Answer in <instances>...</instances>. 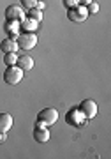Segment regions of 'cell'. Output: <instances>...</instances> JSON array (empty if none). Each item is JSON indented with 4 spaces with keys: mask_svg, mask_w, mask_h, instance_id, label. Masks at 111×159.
<instances>
[{
    "mask_svg": "<svg viewBox=\"0 0 111 159\" xmlns=\"http://www.w3.org/2000/svg\"><path fill=\"white\" fill-rule=\"evenodd\" d=\"M64 4H65L67 9H71V7H76V6H78V0H64Z\"/></svg>",
    "mask_w": 111,
    "mask_h": 159,
    "instance_id": "18",
    "label": "cell"
},
{
    "mask_svg": "<svg viewBox=\"0 0 111 159\" xmlns=\"http://www.w3.org/2000/svg\"><path fill=\"white\" fill-rule=\"evenodd\" d=\"M16 60H18V55H16V51H11V53H6V57H4V62H6V66H16Z\"/></svg>",
    "mask_w": 111,
    "mask_h": 159,
    "instance_id": "15",
    "label": "cell"
},
{
    "mask_svg": "<svg viewBox=\"0 0 111 159\" xmlns=\"http://www.w3.org/2000/svg\"><path fill=\"white\" fill-rule=\"evenodd\" d=\"M16 66L25 73V71H30V69L33 67V60H32V57H28V55H18Z\"/></svg>",
    "mask_w": 111,
    "mask_h": 159,
    "instance_id": "9",
    "label": "cell"
},
{
    "mask_svg": "<svg viewBox=\"0 0 111 159\" xmlns=\"http://www.w3.org/2000/svg\"><path fill=\"white\" fill-rule=\"evenodd\" d=\"M33 140L37 143H46L50 140V131H48V127H46L42 122H39V120H37V124L33 127Z\"/></svg>",
    "mask_w": 111,
    "mask_h": 159,
    "instance_id": "5",
    "label": "cell"
},
{
    "mask_svg": "<svg viewBox=\"0 0 111 159\" xmlns=\"http://www.w3.org/2000/svg\"><path fill=\"white\" fill-rule=\"evenodd\" d=\"M12 127L11 113H0V133H7Z\"/></svg>",
    "mask_w": 111,
    "mask_h": 159,
    "instance_id": "11",
    "label": "cell"
},
{
    "mask_svg": "<svg viewBox=\"0 0 111 159\" xmlns=\"http://www.w3.org/2000/svg\"><path fill=\"white\" fill-rule=\"evenodd\" d=\"M6 142V133H0V145Z\"/></svg>",
    "mask_w": 111,
    "mask_h": 159,
    "instance_id": "21",
    "label": "cell"
},
{
    "mask_svg": "<svg viewBox=\"0 0 111 159\" xmlns=\"http://www.w3.org/2000/svg\"><path fill=\"white\" fill-rule=\"evenodd\" d=\"M23 80V71L18 66H7V69L4 71V81L7 85H18Z\"/></svg>",
    "mask_w": 111,
    "mask_h": 159,
    "instance_id": "1",
    "label": "cell"
},
{
    "mask_svg": "<svg viewBox=\"0 0 111 159\" xmlns=\"http://www.w3.org/2000/svg\"><path fill=\"white\" fill-rule=\"evenodd\" d=\"M0 50L4 53H11V51H16L18 50V41L16 37H7L0 43Z\"/></svg>",
    "mask_w": 111,
    "mask_h": 159,
    "instance_id": "10",
    "label": "cell"
},
{
    "mask_svg": "<svg viewBox=\"0 0 111 159\" xmlns=\"http://www.w3.org/2000/svg\"><path fill=\"white\" fill-rule=\"evenodd\" d=\"M90 2H92V0H78V4H79V6H88Z\"/></svg>",
    "mask_w": 111,
    "mask_h": 159,
    "instance_id": "20",
    "label": "cell"
},
{
    "mask_svg": "<svg viewBox=\"0 0 111 159\" xmlns=\"http://www.w3.org/2000/svg\"><path fill=\"white\" fill-rule=\"evenodd\" d=\"M67 120V124H71V125H76V127H81V125L87 122V119H85V115L79 111V110H71L69 113H67L65 117Z\"/></svg>",
    "mask_w": 111,
    "mask_h": 159,
    "instance_id": "7",
    "label": "cell"
},
{
    "mask_svg": "<svg viewBox=\"0 0 111 159\" xmlns=\"http://www.w3.org/2000/svg\"><path fill=\"white\" fill-rule=\"evenodd\" d=\"M87 16H88V12H87V7L85 6H76V7H71L69 9V14H67V18L71 20V21H85L87 20Z\"/></svg>",
    "mask_w": 111,
    "mask_h": 159,
    "instance_id": "6",
    "label": "cell"
},
{
    "mask_svg": "<svg viewBox=\"0 0 111 159\" xmlns=\"http://www.w3.org/2000/svg\"><path fill=\"white\" fill-rule=\"evenodd\" d=\"M42 16H44V14H42V11H41V9H37V7L28 9V18H30V20H33V21L39 23L41 20H42Z\"/></svg>",
    "mask_w": 111,
    "mask_h": 159,
    "instance_id": "14",
    "label": "cell"
},
{
    "mask_svg": "<svg viewBox=\"0 0 111 159\" xmlns=\"http://www.w3.org/2000/svg\"><path fill=\"white\" fill-rule=\"evenodd\" d=\"M87 7V12H88V14H95V12L99 11V6H97V4H95L94 0H92V2H90L88 6H85Z\"/></svg>",
    "mask_w": 111,
    "mask_h": 159,
    "instance_id": "16",
    "label": "cell"
},
{
    "mask_svg": "<svg viewBox=\"0 0 111 159\" xmlns=\"http://www.w3.org/2000/svg\"><path fill=\"white\" fill-rule=\"evenodd\" d=\"M37 120L42 122L44 125H53L56 120H58V111H56L55 108H44L42 111H39Z\"/></svg>",
    "mask_w": 111,
    "mask_h": 159,
    "instance_id": "3",
    "label": "cell"
},
{
    "mask_svg": "<svg viewBox=\"0 0 111 159\" xmlns=\"http://www.w3.org/2000/svg\"><path fill=\"white\" fill-rule=\"evenodd\" d=\"M6 32L11 35V37H18V35H20V21H11V20H7Z\"/></svg>",
    "mask_w": 111,
    "mask_h": 159,
    "instance_id": "13",
    "label": "cell"
},
{
    "mask_svg": "<svg viewBox=\"0 0 111 159\" xmlns=\"http://www.w3.org/2000/svg\"><path fill=\"white\" fill-rule=\"evenodd\" d=\"M35 29H37V21H33L30 18H23L20 21V30L23 32H35Z\"/></svg>",
    "mask_w": 111,
    "mask_h": 159,
    "instance_id": "12",
    "label": "cell"
},
{
    "mask_svg": "<svg viewBox=\"0 0 111 159\" xmlns=\"http://www.w3.org/2000/svg\"><path fill=\"white\" fill-rule=\"evenodd\" d=\"M6 18L11 20V21H21L25 18V12H23V9L20 6H9L6 9Z\"/></svg>",
    "mask_w": 111,
    "mask_h": 159,
    "instance_id": "8",
    "label": "cell"
},
{
    "mask_svg": "<svg viewBox=\"0 0 111 159\" xmlns=\"http://www.w3.org/2000/svg\"><path fill=\"white\" fill-rule=\"evenodd\" d=\"M78 110L85 115V119L87 120L94 119L95 115H97V104H95L94 99H85V101H81V104H79Z\"/></svg>",
    "mask_w": 111,
    "mask_h": 159,
    "instance_id": "4",
    "label": "cell"
},
{
    "mask_svg": "<svg viewBox=\"0 0 111 159\" xmlns=\"http://www.w3.org/2000/svg\"><path fill=\"white\" fill-rule=\"evenodd\" d=\"M18 41V48H21V50H32L33 46L37 44V35L33 34V32H23L16 37Z\"/></svg>",
    "mask_w": 111,
    "mask_h": 159,
    "instance_id": "2",
    "label": "cell"
},
{
    "mask_svg": "<svg viewBox=\"0 0 111 159\" xmlns=\"http://www.w3.org/2000/svg\"><path fill=\"white\" fill-rule=\"evenodd\" d=\"M21 2L23 7H27V9H32V7H35V2L37 0H20Z\"/></svg>",
    "mask_w": 111,
    "mask_h": 159,
    "instance_id": "17",
    "label": "cell"
},
{
    "mask_svg": "<svg viewBox=\"0 0 111 159\" xmlns=\"http://www.w3.org/2000/svg\"><path fill=\"white\" fill-rule=\"evenodd\" d=\"M35 7L42 11V9H44V2H42V0H37V2H35Z\"/></svg>",
    "mask_w": 111,
    "mask_h": 159,
    "instance_id": "19",
    "label": "cell"
}]
</instances>
